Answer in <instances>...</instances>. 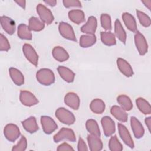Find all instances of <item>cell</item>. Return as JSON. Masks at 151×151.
Instances as JSON below:
<instances>
[{
  "label": "cell",
  "instance_id": "1",
  "mask_svg": "<svg viewBox=\"0 0 151 151\" xmlns=\"http://www.w3.org/2000/svg\"><path fill=\"white\" fill-rule=\"evenodd\" d=\"M37 81L44 86H50L54 83L55 76L54 73L48 68H41L36 73Z\"/></svg>",
  "mask_w": 151,
  "mask_h": 151
},
{
  "label": "cell",
  "instance_id": "2",
  "mask_svg": "<svg viewBox=\"0 0 151 151\" xmlns=\"http://www.w3.org/2000/svg\"><path fill=\"white\" fill-rule=\"evenodd\" d=\"M55 116L60 122L67 125L73 124L76 121V117L73 113L64 107L57 109Z\"/></svg>",
  "mask_w": 151,
  "mask_h": 151
},
{
  "label": "cell",
  "instance_id": "3",
  "mask_svg": "<svg viewBox=\"0 0 151 151\" xmlns=\"http://www.w3.org/2000/svg\"><path fill=\"white\" fill-rule=\"evenodd\" d=\"M53 139L55 143H58L63 140H67L74 142L76 140V137L74 131L72 129L63 127L61 128L59 132L54 136Z\"/></svg>",
  "mask_w": 151,
  "mask_h": 151
},
{
  "label": "cell",
  "instance_id": "4",
  "mask_svg": "<svg viewBox=\"0 0 151 151\" xmlns=\"http://www.w3.org/2000/svg\"><path fill=\"white\" fill-rule=\"evenodd\" d=\"M4 134L5 138L9 142H15L20 136L21 133L18 127L14 124H6L4 129Z\"/></svg>",
  "mask_w": 151,
  "mask_h": 151
},
{
  "label": "cell",
  "instance_id": "5",
  "mask_svg": "<svg viewBox=\"0 0 151 151\" xmlns=\"http://www.w3.org/2000/svg\"><path fill=\"white\" fill-rule=\"evenodd\" d=\"M37 12L41 20L48 25L51 24L54 21V16L52 12L45 6L41 4L37 6Z\"/></svg>",
  "mask_w": 151,
  "mask_h": 151
},
{
  "label": "cell",
  "instance_id": "6",
  "mask_svg": "<svg viewBox=\"0 0 151 151\" xmlns=\"http://www.w3.org/2000/svg\"><path fill=\"white\" fill-rule=\"evenodd\" d=\"M58 30L61 36L64 38L73 41H77L74 31L69 24L61 22L58 25Z\"/></svg>",
  "mask_w": 151,
  "mask_h": 151
},
{
  "label": "cell",
  "instance_id": "7",
  "mask_svg": "<svg viewBox=\"0 0 151 151\" xmlns=\"http://www.w3.org/2000/svg\"><path fill=\"white\" fill-rule=\"evenodd\" d=\"M134 42L139 54L144 55L147 52L148 45L145 37L138 31L136 32L134 35Z\"/></svg>",
  "mask_w": 151,
  "mask_h": 151
},
{
  "label": "cell",
  "instance_id": "8",
  "mask_svg": "<svg viewBox=\"0 0 151 151\" xmlns=\"http://www.w3.org/2000/svg\"><path fill=\"white\" fill-rule=\"evenodd\" d=\"M41 123L44 132L47 134H51L58 128V126L55 121L51 117L47 116L41 117Z\"/></svg>",
  "mask_w": 151,
  "mask_h": 151
},
{
  "label": "cell",
  "instance_id": "9",
  "mask_svg": "<svg viewBox=\"0 0 151 151\" xmlns=\"http://www.w3.org/2000/svg\"><path fill=\"white\" fill-rule=\"evenodd\" d=\"M23 53L26 58L33 65L37 66L38 63V55L34 48L29 44H25L22 47Z\"/></svg>",
  "mask_w": 151,
  "mask_h": 151
},
{
  "label": "cell",
  "instance_id": "10",
  "mask_svg": "<svg viewBox=\"0 0 151 151\" xmlns=\"http://www.w3.org/2000/svg\"><path fill=\"white\" fill-rule=\"evenodd\" d=\"M19 100L23 105L28 107L35 105L38 103L37 97L31 92L27 90L20 91Z\"/></svg>",
  "mask_w": 151,
  "mask_h": 151
},
{
  "label": "cell",
  "instance_id": "11",
  "mask_svg": "<svg viewBox=\"0 0 151 151\" xmlns=\"http://www.w3.org/2000/svg\"><path fill=\"white\" fill-rule=\"evenodd\" d=\"M117 127L119 134L123 142L129 147L132 149L134 148V144L133 140L126 127L121 123H118Z\"/></svg>",
  "mask_w": 151,
  "mask_h": 151
},
{
  "label": "cell",
  "instance_id": "12",
  "mask_svg": "<svg viewBox=\"0 0 151 151\" xmlns=\"http://www.w3.org/2000/svg\"><path fill=\"white\" fill-rule=\"evenodd\" d=\"M104 134L106 136H110L115 133L116 127L114 122L109 116H104L101 120Z\"/></svg>",
  "mask_w": 151,
  "mask_h": 151
},
{
  "label": "cell",
  "instance_id": "13",
  "mask_svg": "<svg viewBox=\"0 0 151 151\" xmlns=\"http://www.w3.org/2000/svg\"><path fill=\"white\" fill-rule=\"evenodd\" d=\"M97 26V19L94 16H90L87 21L81 27V31L83 33H86L89 35H94Z\"/></svg>",
  "mask_w": 151,
  "mask_h": 151
},
{
  "label": "cell",
  "instance_id": "14",
  "mask_svg": "<svg viewBox=\"0 0 151 151\" xmlns=\"http://www.w3.org/2000/svg\"><path fill=\"white\" fill-rule=\"evenodd\" d=\"M64 103L73 110H78L80 106V98L78 95L73 92L68 93L64 97Z\"/></svg>",
  "mask_w": 151,
  "mask_h": 151
},
{
  "label": "cell",
  "instance_id": "15",
  "mask_svg": "<svg viewBox=\"0 0 151 151\" xmlns=\"http://www.w3.org/2000/svg\"><path fill=\"white\" fill-rule=\"evenodd\" d=\"M1 24L3 29L8 34L12 35L15 31V21L6 16L1 17Z\"/></svg>",
  "mask_w": 151,
  "mask_h": 151
},
{
  "label": "cell",
  "instance_id": "16",
  "mask_svg": "<svg viewBox=\"0 0 151 151\" xmlns=\"http://www.w3.org/2000/svg\"><path fill=\"white\" fill-rule=\"evenodd\" d=\"M130 125L134 136L136 139H140L143 137L145 130L142 123L135 117H131Z\"/></svg>",
  "mask_w": 151,
  "mask_h": 151
},
{
  "label": "cell",
  "instance_id": "17",
  "mask_svg": "<svg viewBox=\"0 0 151 151\" xmlns=\"http://www.w3.org/2000/svg\"><path fill=\"white\" fill-rule=\"evenodd\" d=\"M117 65L120 71L127 77H132L133 75V71L129 63L122 58L117 59Z\"/></svg>",
  "mask_w": 151,
  "mask_h": 151
},
{
  "label": "cell",
  "instance_id": "18",
  "mask_svg": "<svg viewBox=\"0 0 151 151\" xmlns=\"http://www.w3.org/2000/svg\"><path fill=\"white\" fill-rule=\"evenodd\" d=\"M87 142L91 151H99L103 149V143L99 136L90 134L87 136Z\"/></svg>",
  "mask_w": 151,
  "mask_h": 151
},
{
  "label": "cell",
  "instance_id": "19",
  "mask_svg": "<svg viewBox=\"0 0 151 151\" xmlns=\"http://www.w3.org/2000/svg\"><path fill=\"white\" fill-rule=\"evenodd\" d=\"M21 123L24 129L29 133H34L38 130V126L35 117L31 116Z\"/></svg>",
  "mask_w": 151,
  "mask_h": 151
},
{
  "label": "cell",
  "instance_id": "20",
  "mask_svg": "<svg viewBox=\"0 0 151 151\" xmlns=\"http://www.w3.org/2000/svg\"><path fill=\"white\" fill-rule=\"evenodd\" d=\"M57 71L60 77L66 82L71 83L74 81L75 77L74 73L70 68L64 66H58Z\"/></svg>",
  "mask_w": 151,
  "mask_h": 151
},
{
  "label": "cell",
  "instance_id": "21",
  "mask_svg": "<svg viewBox=\"0 0 151 151\" xmlns=\"http://www.w3.org/2000/svg\"><path fill=\"white\" fill-rule=\"evenodd\" d=\"M52 54L55 60L59 62H64L69 58V54L67 51L60 46L55 47L52 50Z\"/></svg>",
  "mask_w": 151,
  "mask_h": 151
},
{
  "label": "cell",
  "instance_id": "22",
  "mask_svg": "<svg viewBox=\"0 0 151 151\" xmlns=\"http://www.w3.org/2000/svg\"><path fill=\"white\" fill-rule=\"evenodd\" d=\"M111 114L118 120L122 122H126L128 115L124 109L118 106H113L110 109Z\"/></svg>",
  "mask_w": 151,
  "mask_h": 151
},
{
  "label": "cell",
  "instance_id": "23",
  "mask_svg": "<svg viewBox=\"0 0 151 151\" xmlns=\"http://www.w3.org/2000/svg\"><path fill=\"white\" fill-rule=\"evenodd\" d=\"M123 21L129 30L132 32L137 31V24L134 17L128 12H124L122 14Z\"/></svg>",
  "mask_w": 151,
  "mask_h": 151
},
{
  "label": "cell",
  "instance_id": "24",
  "mask_svg": "<svg viewBox=\"0 0 151 151\" xmlns=\"http://www.w3.org/2000/svg\"><path fill=\"white\" fill-rule=\"evenodd\" d=\"M9 76L13 82L17 86H21L24 83V77L18 69L11 67L9 69Z\"/></svg>",
  "mask_w": 151,
  "mask_h": 151
},
{
  "label": "cell",
  "instance_id": "25",
  "mask_svg": "<svg viewBox=\"0 0 151 151\" xmlns=\"http://www.w3.org/2000/svg\"><path fill=\"white\" fill-rule=\"evenodd\" d=\"M70 19L75 24H80L85 21V15L83 11L80 9H73L68 12Z\"/></svg>",
  "mask_w": 151,
  "mask_h": 151
},
{
  "label": "cell",
  "instance_id": "26",
  "mask_svg": "<svg viewBox=\"0 0 151 151\" xmlns=\"http://www.w3.org/2000/svg\"><path fill=\"white\" fill-rule=\"evenodd\" d=\"M114 33L118 39L125 44L127 38L126 33L123 29L120 21L118 19H116L114 22Z\"/></svg>",
  "mask_w": 151,
  "mask_h": 151
},
{
  "label": "cell",
  "instance_id": "27",
  "mask_svg": "<svg viewBox=\"0 0 151 151\" xmlns=\"http://www.w3.org/2000/svg\"><path fill=\"white\" fill-rule=\"evenodd\" d=\"M105 103L100 99H95L90 104V110L96 114H101L105 110Z\"/></svg>",
  "mask_w": 151,
  "mask_h": 151
},
{
  "label": "cell",
  "instance_id": "28",
  "mask_svg": "<svg viewBox=\"0 0 151 151\" xmlns=\"http://www.w3.org/2000/svg\"><path fill=\"white\" fill-rule=\"evenodd\" d=\"M17 34L19 38L22 40H32V33L28 26L24 24H21L18 27Z\"/></svg>",
  "mask_w": 151,
  "mask_h": 151
},
{
  "label": "cell",
  "instance_id": "29",
  "mask_svg": "<svg viewBox=\"0 0 151 151\" xmlns=\"http://www.w3.org/2000/svg\"><path fill=\"white\" fill-rule=\"evenodd\" d=\"M101 42L107 46L114 45L116 44L115 35L110 31H102L100 33Z\"/></svg>",
  "mask_w": 151,
  "mask_h": 151
},
{
  "label": "cell",
  "instance_id": "30",
  "mask_svg": "<svg viewBox=\"0 0 151 151\" xmlns=\"http://www.w3.org/2000/svg\"><path fill=\"white\" fill-rule=\"evenodd\" d=\"M96 42L95 35L85 34L82 35L80 38V45L82 48H88L93 45Z\"/></svg>",
  "mask_w": 151,
  "mask_h": 151
},
{
  "label": "cell",
  "instance_id": "31",
  "mask_svg": "<svg viewBox=\"0 0 151 151\" xmlns=\"http://www.w3.org/2000/svg\"><path fill=\"white\" fill-rule=\"evenodd\" d=\"M117 101L121 107L125 111H130L133 108V104L131 99L126 95L122 94L117 97Z\"/></svg>",
  "mask_w": 151,
  "mask_h": 151
},
{
  "label": "cell",
  "instance_id": "32",
  "mask_svg": "<svg viewBox=\"0 0 151 151\" xmlns=\"http://www.w3.org/2000/svg\"><path fill=\"white\" fill-rule=\"evenodd\" d=\"M136 103L139 110L144 114H150L151 113L150 105L147 101L142 97H139L136 100Z\"/></svg>",
  "mask_w": 151,
  "mask_h": 151
},
{
  "label": "cell",
  "instance_id": "33",
  "mask_svg": "<svg viewBox=\"0 0 151 151\" xmlns=\"http://www.w3.org/2000/svg\"><path fill=\"white\" fill-rule=\"evenodd\" d=\"M86 127L87 131L93 135L100 136V130L97 122L94 119H88L86 121Z\"/></svg>",
  "mask_w": 151,
  "mask_h": 151
},
{
  "label": "cell",
  "instance_id": "34",
  "mask_svg": "<svg viewBox=\"0 0 151 151\" xmlns=\"http://www.w3.org/2000/svg\"><path fill=\"white\" fill-rule=\"evenodd\" d=\"M45 24L38 18L32 17L29 19L28 27L31 31H40L44 28Z\"/></svg>",
  "mask_w": 151,
  "mask_h": 151
},
{
  "label": "cell",
  "instance_id": "35",
  "mask_svg": "<svg viewBox=\"0 0 151 151\" xmlns=\"http://www.w3.org/2000/svg\"><path fill=\"white\" fill-rule=\"evenodd\" d=\"M109 148L111 151H121L123 150V146L116 135L110 137L109 142Z\"/></svg>",
  "mask_w": 151,
  "mask_h": 151
},
{
  "label": "cell",
  "instance_id": "36",
  "mask_svg": "<svg viewBox=\"0 0 151 151\" xmlns=\"http://www.w3.org/2000/svg\"><path fill=\"white\" fill-rule=\"evenodd\" d=\"M100 22L101 27L105 30L110 31L111 29V20L109 15L107 14H102L100 17Z\"/></svg>",
  "mask_w": 151,
  "mask_h": 151
},
{
  "label": "cell",
  "instance_id": "37",
  "mask_svg": "<svg viewBox=\"0 0 151 151\" xmlns=\"http://www.w3.org/2000/svg\"><path fill=\"white\" fill-rule=\"evenodd\" d=\"M137 16L139 20L140 23L145 27H148L150 25L151 21L150 17L143 12L139 10H136Z\"/></svg>",
  "mask_w": 151,
  "mask_h": 151
},
{
  "label": "cell",
  "instance_id": "38",
  "mask_svg": "<svg viewBox=\"0 0 151 151\" xmlns=\"http://www.w3.org/2000/svg\"><path fill=\"white\" fill-rule=\"evenodd\" d=\"M27 147V140L24 136H22L18 143L13 146L12 151H24L25 150Z\"/></svg>",
  "mask_w": 151,
  "mask_h": 151
},
{
  "label": "cell",
  "instance_id": "39",
  "mask_svg": "<svg viewBox=\"0 0 151 151\" xmlns=\"http://www.w3.org/2000/svg\"><path fill=\"white\" fill-rule=\"evenodd\" d=\"M10 49V44L8 39L2 34H0V50L8 51Z\"/></svg>",
  "mask_w": 151,
  "mask_h": 151
},
{
  "label": "cell",
  "instance_id": "40",
  "mask_svg": "<svg viewBox=\"0 0 151 151\" xmlns=\"http://www.w3.org/2000/svg\"><path fill=\"white\" fill-rule=\"evenodd\" d=\"M63 3L64 6L67 8L70 7H81V2L78 0H64Z\"/></svg>",
  "mask_w": 151,
  "mask_h": 151
},
{
  "label": "cell",
  "instance_id": "41",
  "mask_svg": "<svg viewBox=\"0 0 151 151\" xmlns=\"http://www.w3.org/2000/svg\"><path fill=\"white\" fill-rule=\"evenodd\" d=\"M77 149L78 151H85V150H88L87 146L84 142V140L81 137H79L78 139V145H77Z\"/></svg>",
  "mask_w": 151,
  "mask_h": 151
},
{
  "label": "cell",
  "instance_id": "42",
  "mask_svg": "<svg viewBox=\"0 0 151 151\" xmlns=\"http://www.w3.org/2000/svg\"><path fill=\"white\" fill-rule=\"evenodd\" d=\"M57 150L58 151H62V150H74V149L68 143L64 142L60 145Z\"/></svg>",
  "mask_w": 151,
  "mask_h": 151
},
{
  "label": "cell",
  "instance_id": "43",
  "mask_svg": "<svg viewBox=\"0 0 151 151\" xmlns=\"http://www.w3.org/2000/svg\"><path fill=\"white\" fill-rule=\"evenodd\" d=\"M145 122L146 125L147 126L148 130L149 132H150V126H151V117H148L147 118L145 119Z\"/></svg>",
  "mask_w": 151,
  "mask_h": 151
},
{
  "label": "cell",
  "instance_id": "44",
  "mask_svg": "<svg viewBox=\"0 0 151 151\" xmlns=\"http://www.w3.org/2000/svg\"><path fill=\"white\" fill-rule=\"evenodd\" d=\"M44 2L51 6H54L57 4V1L54 0H47V1H44Z\"/></svg>",
  "mask_w": 151,
  "mask_h": 151
},
{
  "label": "cell",
  "instance_id": "45",
  "mask_svg": "<svg viewBox=\"0 0 151 151\" xmlns=\"http://www.w3.org/2000/svg\"><path fill=\"white\" fill-rule=\"evenodd\" d=\"M15 2L19 5L21 7L25 9L26 5V2L25 1H15Z\"/></svg>",
  "mask_w": 151,
  "mask_h": 151
},
{
  "label": "cell",
  "instance_id": "46",
  "mask_svg": "<svg viewBox=\"0 0 151 151\" xmlns=\"http://www.w3.org/2000/svg\"><path fill=\"white\" fill-rule=\"evenodd\" d=\"M145 5L148 8L149 10H150V5H151V1H142Z\"/></svg>",
  "mask_w": 151,
  "mask_h": 151
}]
</instances>
